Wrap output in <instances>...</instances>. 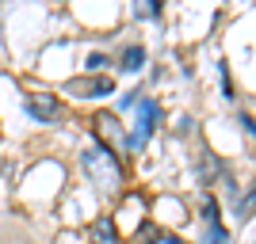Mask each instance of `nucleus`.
<instances>
[{"label":"nucleus","mask_w":256,"mask_h":244,"mask_svg":"<svg viewBox=\"0 0 256 244\" xmlns=\"http://www.w3.org/2000/svg\"><path fill=\"white\" fill-rule=\"evenodd\" d=\"M84 172L100 183V187H118V164H115V157H111L107 149H100V145L84 149Z\"/></svg>","instance_id":"nucleus-1"},{"label":"nucleus","mask_w":256,"mask_h":244,"mask_svg":"<svg viewBox=\"0 0 256 244\" xmlns=\"http://www.w3.org/2000/svg\"><path fill=\"white\" fill-rule=\"evenodd\" d=\"M153 118H157V107L150 99H142V118H138V126H134V134H130V145L134 149L146 145V138H150V130H153Z\"/></svg>","instance_id":"nucleus-2"},{"label":"nucleus","mask_w":256,"mask_h":244,"mask_svg":"<svg viewBox=\"0 0 256 244\" xmlns=\"http://www.w3.org/2000/svg\"><path fill=\"white\" fill-rule=\"evenodd\" d=\"M27 111H31L34 118H54L58 115V99H50V96H27Z\"/></svg>","instance_id":"nucleus-3"},{"label":"nucleus","mask_w":256,"mask_h":244,"mask_svg":"<svg viewBox=\"0 0 256 244\" xmlns=\"http://www.w3.org/2000/svg\"><path fill=\"white\" fill-rule=\"evenodd\" d=\"M142 65V50H126V69H138Z\"/></svg>","instance_id":"nucleus-4"}]
</instances>
